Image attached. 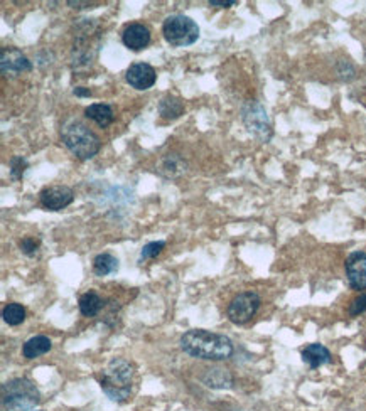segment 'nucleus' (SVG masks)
<instances>
[{"mask_svg":"<svg viewBox=\"0 0 366 411\" xmlns=\"http://www.w3.org/2000/svg\"><path fill=\"white\" fill-rule=\"evenodd\" d=\"M182 351L204 361H223L232 357L233 342L223 334L204 329L187 330L181 338Z\"/></svg>","mask_w":366,"mask_h":411,"instance_id":"obj_1","label":"nucleus"},{"mask_svg":"<svg viewBox=\"0 0 366 411\" xmlns=\"http://www.w3.org/2000/svg\"><path fill=\"white\" fill-rule=\"evenodd\" d=\"M132 378L134 366L122 357H115L108 362L100 374V386L112 401L122 403V401L129 400L130 393H132Z\"/></svg>","mask_w":366,"mask_h":411,"instance_id":"obj_2","label":"nucleus"},{"mask_svg":"<svg viewBox=\"0 0 366 411\" xmlns=\"http://www.w3.org/2000/svg\"><path fill=\"white\" fill-rule=\"evenodd\" d=\"M61 138L63 143L68 147V150L80 160H90L98 154L102 148V142L97 137V133L91 132L86 125L80 121H71L64 125L61 130Z\"/></svg>","mask_w":366,"mask_h":411,"instance_id":"obj_3","label":"nucleus"},{"mask_svg":"<svg viewBox=\"0 0 366 411\" xmlns=\"http://www.w3.org/2000/svg\"><path fill=\"white\" fill-rule=\"evenodd\" d=\"M39 401V391L29 379L17 378L2 386L4 411H30Z\"/></svg>","mask_w":366,"mask_h":411,"instance_id":"obj_4","label":"nucleus"},{"mask_svg":"<svg viewBox=\"0 0 366 411\" xmlns=\"http://www.w3.org/2000/svg\"><path fill=\"white\" fill-rule=\"evenodd\" d=\"M163 36L172 47H186L199 39V28L191 17L172 14L164 20Z\"/></svg>","mask_w":366,"mask_h":411,"instance_id":"obj_5","label":"nucleus"},{"mask_svg":"<svg viewBox=\"0 0 366 411\" xmlns=\"http://www.w3.org/2000/svg\"><path fill=\"white\" fill-rule=\"evenodd\" d=\"M242 120L248 132L259 138L260 142H268L272 138V124H270L267 110L261 103L255 102V100L248 102L242 108Z\"/></svg>","mask_w":366,"mask_h":411,"instance_id":"obj_6","label":"nucleus"},{"mask_svg":"<svg viewBox=\"0 0 366 411\" xmlns=\"http://www.w3.org/2000/svg\"><path fill=\"white\" fill-rule=\"evenodd\" d=\"M260 307V297L255 292H243L238 294L235 299L230 302L228 310V318L237 326H243V323L250 322L255 317L256 310Z\"/></svg>","mask_w":366,"mask_h":411,"instance_id":"obj_7","label":"nucleus"},{"mask_svg":"<svg viewBox=\"0 0 366 411\" xmlns=\"http://www.w3.org/2000/svg\"><path fill=\"white\" fill-rule=\"evenodd\" d=\"M75 199V192L69 189L68 186H49L45 187L39 194L42 208L47 211H61V209L68 208Z\"/></svg>","mask_w":366,"mask_h":411,"instance_id":"obj_8","label":"nucleus"},{"mask_svg":"<svg viewBox=\"0 0 366 411\" xmlns=\"http://www.w3.org/2000/svg\"><path fill=\"white\" fill-rule=\"evenodd\" d=\"M346 277L353 290L363 292L366 290V253L365 251H353L346 258Z\"/></svg>","mask_w":366,"mask_h":411,"instance_id":"obj_9","label":"nucleus"},{"mask_svg":"<svg viewBox=\"0 0 366 411\" xmlns=\"http://www.w3.org/2000/svg\"><path fill=\"white\" fill-rule=\"evenodd\" d=\"M0 69L4 74L19 76V74L30 71L33 63L28 59V56L23 54V51L16 49V47H4L0 52Z\"/></svg>","mask_w":366,"mask_h":411,"instance_id":"obj_10","label":"nucleus"},{"mask_svg":"<svg viewBox=\"0 0 366 411\" xmlns=\"http://www.w3.org/2000/svg\"><path fill=\"white\" fill-rule=\"evenodd\" d=\"M125 80L132 88L138 91H146L155 85L157 73L155 69L147 63H134L125 73Z\"/></svg>","mask_w":366,"mask_h":411,"instance_id":"obj_11","label":"nucleus"},{"mask_svg":"<svg viewBox=\"0 0 366 411\" xmlns=\"http://www.w3.org/2000/svg\"><path fill=\"white\" fill-rule=\"evenodd\" d=\"M122 42L130 51H142L150 44V30L143 24H130L122 34Z\"/></svg>","mask_w":366,"mask_h":411,"instance_id":"obj_12","label":"nucleus"},{"mask_svg":"<svg viewBox=\"0 0 366 411\" xmlns=\"http://www.w3.org/2000/svg\"><path fill=\"white\" fill-rule=\"evenodd\" d=\"M300 356H302V361L306 362L311 369H317V367L331 362L329 349L324 347L322 344H309L307 347L302 349Z\"/></svg>","mask_w":366,"mask_h":411,"instance_id":"obj_13","label":"nucleus"},{"mask_svg":"<svg viewBox=\"0 0 366 411\" xmlns=\"http://www.w3.org/2000/svg\"><path fill=\"white\" fill-rule=\"evenodd\" d=\"M157 110H159V115L164 120H176V118H179L184 113V102H182L179 96L165 95L159 102Z\"/></svg>","mask_w":366,"mask_h":411,"instance_id":"obj_14","label":"nucleus"},{"mask_svg":"<svg viewBox=\"0 0 366 411\" xmlns=\"http://www.w3.org/2000/svg\"><path fill=\"white\" fill-rule=\"evenodd\" d=\"M52 344L51 339L46 335H34L29 340H25L23 345V354L25 359H36L39 356H45L51 351Z\"/></svg>","mask_w":366,"mask_h":411,"instance_id":"obj_15","label":"nucleus"},{"mask_svg":"<svg viewBox=\"0 0 366 411\" xmlns=\"http://www.w3.org/2000/svg\"><path fill=\"white\" fill-rule=\"evenodd\" d=\"M85 115L86 118H90V120H93L98 126H102V129H107V126L113 121V118H115L110 105L105 103H93L90 105V107H86Z\"/></svg>","mask_w":366,"mask_h":411,"instance_id":"obj_16","label":"nucleus"},{"mask_svg":"<svg viewBox=\"0 0 366 411\" xmlns=\"http://www.w3.org/2000/svg\"><path fill=\"white\" fill-rule=\"evenodd\" d=\"M78 307L85 317H95L103 309V299L93 290L85 292L78 300Z\"/></svg>","mask_w":366,"mask_h":411,"instance_id":"obj_17","label":"nucleus"},{"mask_svg":"<svg viewBox=\"0 0 366 411\" xmlns=\"http://www.w3.org/2000/svg\"><path fill=\"white\" fill-rule=\"evenodd\" d=\"M203 381L211 388L223 389V388H232L233 378L230 376V373L226 369L215 367V369H206V373H204L203 376Z\"/></svg>","mask_w":366,"mask_h":411,"instance_id":"obj_18","label":"nucleus"},{"mask_svg":"<svg viewBox=\"0 0 366 411\" xmlns=\"http://www.w3.org/2000/svg\"><path fill=\"white\" fill-rule=\"evenodd\" d=\"M119 270V260L112 253H100L93 260V272L97 277H107Z\"/></svg>","mask_w":366,"mask_h":411,"instance_id":"obj_19","label":"nucleus"},{"mask_svg":"<svg viewBox=\"0 0 366 411\" xmlns=\"http://www.w3.org/2000/svg\"><path fill=\"white\" fill-rule=\"evenodd\" d=\"M2 317L8 326H20L25 321V309L17 302H12V304H7L2 310Z\"/></svg>","mask_w":366,"mask_h":411,"instance_id":"obj_20","label":"nucleus"},{"mask_svg":"<svg viewBox=\"0 0 366 411\" xmlns=\"http://www.w3.org/2000/svg\"><path fill=\"white\" fill-rule=\"evenodd\" d=\"M160 170H163L164 176L177 177V176H181V174L186 170V162L182 160L179 155L172 154V155H169L167 159L164 160L163 169H160Z\"/></svg>","mask_w":366,"mask_h":411,"instance_id":"obj_21","label":"nucleus"},{"mask_svg":"<svg viewBox=\"0 0 366 411\" xmlns=\"http://www.w3.org/2000/svg\"><path fill=\"white\" fill-rule=\"evenodd\" d=\"M164 248H165V242L147 243L146 246L142 248V251H141V261L149 260V258H155L157 255H160Z\"/></svg>","mask_w":366,"mask_h":411,"instance_id":"obj_22","label":"nucleus"},{"mask_svg":"<svg viewBox=\"0 0 366 411\" xmlns=\"http://www.w3.org/2000/svg\"><path fill=\"white\" fill-rule=\"evenodd\" d=\"M39 246H41V243H39V239L33 238V236H24L23 239H19L20 251L28 256L36 255V253L39 251Z\"/></svg>","mask_w":366,"mask_h":411,"instance_id":"obj_23","label":"nucleus"},{"mask_svg":"<svg viewBox=\"0 0 366 411\" xmlns=\"http://www.w3.org/2000/svg\"><path fill=\"white\" fill-rule=\"evenodd\" d=\"M25 169H28V162L23 157H14V159L11 160V177L14 179V181H20L24 176Z\"/></svg>","mask_w":366,"mask_h":411,"instance_id":"obj_24","label":"nucleus"},{"mask_svg":"<svg viewBox=\"0 0 366 411\" xmlns=\"http://www.w3.org/2000/svg\"><path fill=\"white\" fill-rule=\"evenodd\" d=\"M348 312H350L351 317H358V316H361V314L366 312V292L360 294L355 300L351 302Z\"/></svg>","mask_w":366,"mask_h":411,"instance_id":"obj_25","label":"nucleus"},{"mask_svg":"<svg viewBox=\"0 0 366 411\" xmlns=\"http://www.w3.org/2000/svg\"><path fill=\"white\" fill-rule=\"evenodd\" d=\"M355 66L350 63V61H341L339 63V66H338V74H339V78L341 80H346V81H350L355 78Z\"/></svg>","mask_w":366,"mask_h":411,"instance_id":"obj_26","label":"nucleus"},{"mask_svg":"<svg viewBox=\"0 0 366 411\" xmlns=\"http://www.w3.org/2000/svg\"><path fill=\"white\" fill-rule=\"evenodd\" d=\"M237 0H209V6L211 7H220V8H228L237 6Z\"/></svg>","mask_w":366,"mask_h":411,"instance_id":"obj_27","label":"nucleus"},{"mask_svg":"<svg viewBox=\"0 0 366 411\" xmlns=\"http://www.w3.org/2000/svg\"><path fill=\"white\" fill-rule=\"evenodd\" d=\"M73 93H75L76 96H80V98H90L91 90L90 88H83V86H76V88L73 90Z\"/></svg>","mask_w":366,"mask_h":411,"instance_id":"obj_28","label":"nucleus"}]
</instances>
